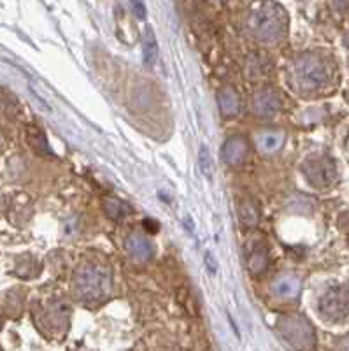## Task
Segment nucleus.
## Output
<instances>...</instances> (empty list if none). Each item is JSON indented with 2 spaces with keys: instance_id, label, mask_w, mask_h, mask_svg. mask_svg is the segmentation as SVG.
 I'll use <instances>...</instances> for the list:
<instances>
[{
  "instance_id": "nucleus-7",
  "label": "nucleus",
  "mask_w": 349,
  "mask_h": 351,
  "mask_svg": "<svg viewBox=\"0 0 349 351\" xmlns=\"http://www.w3.org/2000/svg\"><path fill=\"white\" fill-rule=\"evenodd\" d=\"M127 252L132 256V260L144 263L153 258L155 247H153V243L143 234H132L127 239Z\"/></svg>"
},
{
  "instance_id": "nucleus-12",
  "label": "nucleus",
  "mask_w": 349,
  "mask_h": 351,
  "mask_svg": "<svg viewBox=\"0 0 349 351\" xmlns=\"http://www.w3.org/2000/svg\"><path fill=\"white\" fill-rule=\"evenodd\" d=\"M218 106L219 111L223 112V116H235L241 108V102H239L237 93L232 90V88H223L218 93Z\"/></svg>"
},
{
  "instance_id": "nucleus-5",
  "label": "nucleus",
  "mask_w": 349,
  "mask_h": 351,
  "mask_svg": "<svg viewBox=\"0 0 349 351\" xmlns=\"http://www.w3.org/2000/svg\"><path fill=\"white\" fill-rule=\"evenodd\" d=\"M320 313L328 319H342L349 315V290L344 287L332 288L320 299Z\"/></svg>"
},
{
  "instance_id": "nucleus-2",
  "label": "nucleus",
  "mask_w": 349,
  "mask_h": 351,
  "mask_svg": "<svg viewBox=\"0 0 349 351\" xmlns=\"http://www.w3.org/2000/svg\"><path fill=\"white\" fill-rule=\"evenodd\" d=\"M75 290L84 300H100L109 293L111 278L109 272L99 265H84L75 274Z\"/></svg>"
},
{
  "instance_id": "nucleus-15",
  "label": "nucleus",
  "mask_w": 349,
  "mask_h": 351,
  "mask_svg": "<svg viewBox=\"0 0 349 351\" xmlns=\"http://www.w3.org/2000/svg\"><path fill=\"white\" fill-rule=\"evenodd\" d=\"M199 169L207 181L215 178V164H213V156H210V152L206 144H202L199 148Z\"/></svg>"
},
{
  "instance_id": "nucleus-13",
  "label": "nucleus",
  "mask_w": 349,
  "mask_h": 351,
  "mask_svg": "<svg viewBox=\"0 0 349 351\" xmlns=\"http://www.w3.org/2000/svg\"><path fill=\"white\" fill-rule=\"evenodd\" d=\"M143 58L144 64L147 67H153L158 58V43H156L155 32H153V28L146 27L143 36Z\"/></svg>"
},
{
  "instance_id": "nucleus-16",
  "label": "nucleus",
  "mask_w": 349,
  "mask_h": 351,
  "mask_svg": "<svg viewBox=\"0 0 349 351\" xmlns=\"http://www.w3.org/2000/svg\"><path fill=\"white\" fill-rule=\"evenodd\" d=\"M239 216H241V221L244 225L258 223V209L256 206H254L253 200H244V202L241 204Z\"/></svg>"
},
{
  "instance_id": "nucleus-6",
  "label": "nucleus",
  "mask_w": 349,
  "mask_h": 351,
  "mask_svg": "<svg viewBox=\"0 0 349 351\" xmlns=\"http://www.w3.org/2000/svg\"><path fill=\"white\" fill-rule=\"evenodd\" d=\"M302 172L306 174L311 184L314 186H328L333 180H335V167L333 162L326 156H313L304 164Z\"/></svg>"
},
{
  "instance_id": "nucleus-9",
  "label": "nucleus",
  "mask_w": 349,
  "mask_h": 351,
  "mask_svg": "<svg viewBox=\"0 0 349 351\" xmlns=\"http://www.w3.org/2000/svg\"><path fill=\"white\" fill-rule=\"evenodd\" d=\"M248 156V141L244 137H232L223 146V160L228 165H241Z\"/></svg>"
},
{
  "instance_id": "nucleus-4",
  "label": "nucleus",
  "mask_w": 349,
  "mask_h": 351,
  "mask_svg": "<svg viewBox=\"0 0 349 351\" xmlns=\"http://www.w3.org/2000/svg\"><path fill=\"white\" fill-rule=\"evenodd\" d=\"M279 330L295 350L311 351L316 343L313 325L304 316H286L279 322Z\"/></svg>"
},
{
  "instance_id": "nucleus-11",
  "label": "nucleus",
  "mask_w": 349,
  "mask_h": 351,
  "mask_svg": "<svg viewBox=\"0 0 349 351\" xmlns=\"http://www.w3.org/2000/svg\"><path fill=\"white\" fill-rule=\"evenodd\" d=\"M285 144V134L279 130H270L262 134L258 137V148L260 152L265 153V155H272V153H278Z\"/></svg>"
},
{
  "instance_id": "nucleus-17",
  "label": "nucleus",
  "mask_w": 349,
  "mask_h": 351,
  "mask_svg": "<svg viewBox=\"0 0 349 351\" xmlns=\"http://www.w3.org/2000/svg\"><path fill=\"white\" fill-rule=\"evenodd\" d=\"M104 204H106V213H108L112 219H119L125 213H127V206H125L123 202H119V200L106 199Z\"/></svg>"
},
{
  "instance_id": "nucleus-3",
  "label": "nucleus",
  "mask_w": 349,
  "mask_h": 351,
  "mask_svg": "<svg viewBox=\"0 0 349 351\" xmlns=\"http://www.w3.org/2000/svg\"><path fill=\"white\" fill-rule=\"evenodd\" d=\"M293 81L302 92L320 90L328 81L326 65L317 56L302 55L293 64Z\"/></svg>"
},
{
  "instance_id": "nucleus-20",
  "label": "nucleus",
  "mask_w": 349,
  "mask_h": 351,
  "mask_svg": "<svg viewBox=\"0 0 349 351\" xmlns=\"http://www.w3.org/2000/svg\"><path fill=\"white\" fill-rule=\"evenodd\" d=\"M341 351H349V337H348V339L342 341V344H341Z\"/></svg>"
},
{
  "instance_id": "nucleus-19",
  "label": "nucleus",
  "mask_w": 349,
  "mask_h": 351,
  "mask_svg": "<svg viewBox=\"0 0 349 351\" xmlns=\"http://www.w3.org/2000/svg\"><path fill=\"white\" fill-rule=\"evenodd\" d=\"M204 260H206L207 272H209L210 276H215L216 271H218V267H216V260H215V256H213V253L207 252L206 256H204Z\"/></svg>"
},
{
  "instance_id": "nucleus-14",
  "label": "nucleus",
  "mask_w": 349,
  "mask_h": 351,
  "mask_svg": "<svg viewBox=\"0 0 349 351\" xmlns=\"http://www.w3.org/2000/svg\"><path fill=\"white\" fill-rule=\"evenodd\" d=\"M267 265H269V255H267L265 250H262V247L253 250L250 258H248V269H250L251 274H262Z\"/></svg>"
},
{
  "instance_id": "nucleus-10",
  "label": "nucleus",
  "mask_w": 349,
  "mask_h": 351,
  "mask_svg": "<svg viewBox=\"0 0 349 351\" xmlns=\"http://www.w3.org/2000/svg\"><path fill=\"white\" fill-rule=\"evenodd\" d=\"M300 288L302 285L297 276H281L274 283L272 290L281 299H295L300 293Z\"/></svg>"
},
{
  "instance_id": "nucleus-8",
  "label": "nucleus",
  "mask_w": 349,
  "mask_h": 351,
  "mask_svg": "<svg viewBox=\"0 0 349 351\" xmlns=\"http://www.w3.org/2000/svg\"><path fill=\"white\" fill-rule=\"evenodd\" d=\"M282 100L274 90H262L254 95V112L260 116H272L281 109Z\"/></svg>"
},
{
  "instance_id": "nucleus-18",
  "label": "nucleus",
  "mask_w": 349,
  "mask_h": 351,
  "mask_svg": "<svg viewBox=\"0 0 349 351\" xmlns=\"http://www.w3.org/2000/svg\"><path fill=\"white\" fill-rule=\"evenodd\" d=\"M130 5L134 14L139 18V20H144V18H146V5H144L143 0H130Z\"/></svg>"
},
{
  "instance_id": "nucleus-1",
  "label": "nucleus",
  "mask_w": 349,
  "mask_h": 351,
  "mask_svg": "<svg viewBox=\"0 0 349 351\" xmlns=\"http://www.w3.org/2000/svg\"><path fill=\"white\" fill-rule=\"evenodd\" d=\"M250 28L254 37L263 43H274L281 39L286 30V12L281 5L274 2H263L258 4L251 11Z\"/></svg>"
}]
</instances>
